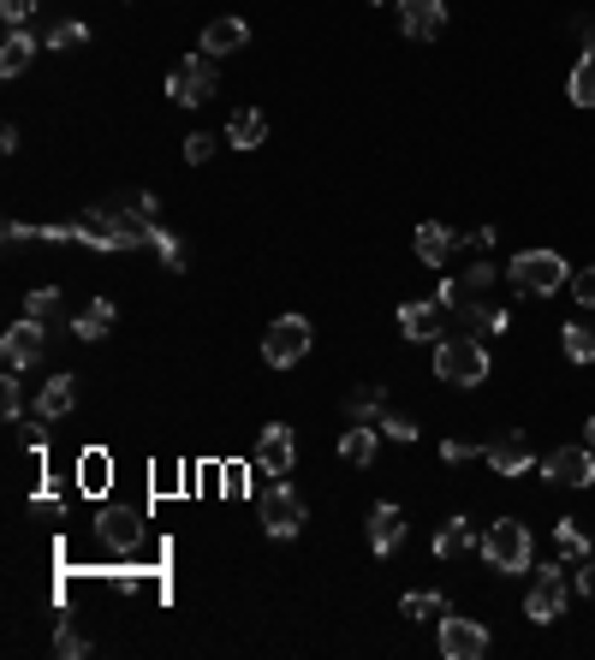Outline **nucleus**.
Segmentation results:
<instances>
[{"label":"nucleus","instance_id":"c85d7f7f","mask_svg":"<svg viewBox=\"0 0 595 660\" xmlns=\"http://www.w3.org/2000/svg\"><path fill=\"white\" fill-rule=\"evenodd\" d=\"M60 310H66V298H60V286H36V292H31V298H24V316H36V321H42V328H48V321H54V316H60Z\"/></svg>","mask_w":595,"mask_h":660},{"label":"nucleus","instance_id":"c03bdc74","mask_svg":"<svg viewBox=\"0 0 595 660\" xmlns=\"http://www.w3.org/2000/svg\"><path fill=\"white\" fill-rule=\"evenodd\" d=\"M572 583H577V595L595 601V565H590V560H577V578H572Z\"/></svg>","mask_w":595,"mask_h":660},{"label":"nucleus","instance_id":"9d476101","mask_svg":"<svg viewBox=\"0 0 595 660\" xmlns=\"http://www.w3.org/2000/svg\"><path fill=\"white\" fill-rule=\"evenodd\" d=\"M542 476L554 488H595V452L590 447H560L554 459L542 464Z\"/></svg>","mask_w":595,"mask_h":660},{"label":"nucleus","instance_id":"58836bf2","mask_svg":"<svg viewBox=\"0 0 595 660\" xmlns=\"http://www.w3.org/2000/svg\"><path fill=\"white\" fill-rule=\"evenodd\" d=\"M251 476H256V464H227L221 488H227V494H251Z\"/></svg>","mask_w":595,"mask_h":660},{"label":"nucleus","instance_id":"5701e85b","mask_svg":"<svg viewBox=\"0 0 595 660\" xmlns=\"http://www.w3.org/2000/svg\"><path fill=\"white\" fill-rule=\"evenodd\" d=\"M263 138H268V120H263L256 108H239V113L227 120V143H232V150H256Z\"/></svg>","mask_w":595,"mask_h":660},{"label":"nucleus","instance_id":"a18cd8bd","mask_svg":"<svg viewBox=\"0 0 595 660\" xmlns=\"http://www.w3.org/2000/svg\"><path fill=\"white\" fill-rule=\"evenodd\" d=\"M471 452H476L471 440H447V447H441V459H447V464H464V459H471Z\"/></svg>","mask_w":595,"mask_h":660},{"label":"nucleus","instance_id":"49530a36","mask_svg":"<svg viewBox=\"0 0 595 660\" xmlns=\"http://www.w3.org/2000/svg\"><path fill=\"white\" fill-rule=\"evenodd\" d=\"M31 239H36V232L24 227V220H7V244H31Z\"/></svg>","mask_w":595,"mask_h":660},{"label":"nucleus","instance_id":"393cba45","mask_svg":"<svg viewBox=\"0 0 595 660\" xmlns=\"http://www.w3.org/2000/svg\"><path fill=\"white\" fill-rule=\"evenodd\" d=\"M108 328H113V304L108 298L84 304V310L71 316V333H78V340H108Z\"/></svg>","mask_w":595,"mask_h":660},{"label":"nucleus","instance_id":"6ab92c4d","mask_svg":"<svg viewBox=\"0 0 595 660\" xmlns=\"http://www.w3.org/2000/svg\"><path fill=\"white\" fill-rule=\"evenodd\" d=\"M101 541H108L113 553H132L137 548V512L108 506V512H101Z\"/></svg>","mask_w":595,"mask_h":660},{"label":"nucleus","instance_id":"2f4dec72","mask_svg":"<svg viewBox=\"0 0 595 660\" xmlns=\"http://www.w3.org/2000/svg\"><path fill=\"white\" fill-rule=\"evenodd\" d=\"M84 42H90V24H84V19H60V24L48 31V48H60V54L84 48Z\"/></svg>","mask_w":595,"mask_h":660},{"label":"nucleus","instance_id":"a878e982","mask_svg":"<svg viewBox=\"0 0 595 660\" xmlns=\"http://www.w3.org/2000/svg\"><path fill=\"white\" fill-rule=\"evenodd\" d=\"M560 351L572 363H595V328L590 321H572V328H560Z\"/></svg>","mask_w":595,"mask_h":660},{"label":"nucleus","instance_id":"72a5a7b5","mask_svg":"<svg viewBox=\"0 0 595 660\" xmlns=\"http://www.w3.org/2000/svg\"><path fill=\"white\" fill-rule=\"evenodd\" d=\"M387 405V387H357L352 399H345V410H352V422H364L370 410H382Z\"/></svg>","mask_w":595,"mask_h":660},{"label":"nucleus","instance_id":"cd10ccee","mask_svg":"<svg viewBox=\"0 0 595 660\" xmlns=\"http://www.w3.org/2000/svg\"><path fill=\"white\" fill-rule=\"evenodd\" d=\"M464 310V328H483V333H506L513 328V316L500 310V304H459Z\"/></svg>","mask_w":595,"mask_h":660},{"label":"nucleus","instance_id":"bb28decb","mask_svg":"<svg viewBox=\"0 0 595 660\" xmlns=\"http://www.w3.org/2000/svg\"><path fill=\"white\" fill-rule=\"evenodd\" d=\"M565 96H572L577 108H595V48L572 66V78H565Z\"/></svg>","mask_w":595,"mask_h":660},{"label":"nucleus","instance_id":"e433bc0d","mask_svg":"<svg viewBox=\"0 0 595 660\" xmlns=\"http://www.w3.org/2000/svg\"><path fill=\"white\" fill-rule=\"evenodd\" d=\"M565 292H572V298L584 304V310H595V262H590V268H577V274H572V286H565Z\"/></svg>","mask_w":595,"mask_h":660},{"label":"nucleus","instance_id":"f704fd0d","mask_svg":"<svg viewBox=\"0 0 595 660\" xmlns=\"http://www.w3.org/2000/svg\"><path fill=\"white\" fill-rule=\"evenodd\" d=\"M0 417L7 422L24 417V381H0Z\"/></svg>","mask_w":595,"mask_h":660},{"label":"nucleus","instance_id":"ddd939ff","mask_svg":"<svg viewBox=\"0 0 595 660\" xmlns=\"http://www.w3.org/2000/svg\"><path fill=\"white\" fill-rule=\"evenodd\" d=\"M399 31L411 42H434L447 31V7L441 0H399Z\"/></svg>","mask_w":595,"mask_h":660},{"label":"nucleus","instance_id":"20e7f679","mask_svg":"<svg viewBox=\"0 0 595 660\" xmlns=\"http://www.w3.org/2000/svg\"><path fill=\"white\" fill-rule=\"evenodd\" d=\"M263 358H268V370H293V363H304V358H310V321H304V316L268 321Z\"/></svg>","mask_w":595,"mask_h":660},{"label":"nucleus","instance_id":"f257e3e1","mask_svg":"<svg viewBox=\"0 0 595 660\" xmlns=\"http://www.w3.org/2000/svg\"><path fill=\"white\" fill-rule=\"evenodd\" d=\"M434 375L453 381V387H483V381H488V345L471 340V333L441 340V345H434Z\"/></svg>","mask_w":595,"mask_h":660},{"label":"nucleus","instance_id":"1a4fd4ad","mask_svg":"<svg viewBox=\"0 0 595 660\" xmlns=\"http://www.w3.org/2000/svg\"><path fill=\"white\" fill-rule=\"evenodd\" d=\"M441 654L447 660H483L488 654V625L483 619H441Z\"/></svg>","mask_w":595,"mask_h":660},{"label":"nucleus","instance_id":"7c9ffc66","mask_svg":"<svg viewBox=\"0 0 595 660\" xmlns=\"http://www.w3.org/2000/svg\"><path fill=\"white\" fill-rule=\"evenodd\" d=\"M78 488L84 494L108 488V452H84V459H78Z\"/></svg>","mask_w":595,"mask_h":660},{"label":"nucleus","instance_id":"ea45409f","mask_svg":"<svg viewBox=\"0 0 595 660\" xmlns=\"http://www.w3.org/2000/svg\"><path fill=\"white\" fill-rule=\"evenodd\" d=\"M382 435H387V440H405V447H411V440H417V422H411V417H382Z\"/></svg>","mask_w":595,"mask_h":660},{"label":"nucleus","instance_id":"c756f323","mask_svg":"<svg viewBox=\"0 0 595 660\" xmlns=\"http://www.w3.org/2000/svg\"><path fill=\"white\" fill-rule=\"evenodd\" d=\"M554 548H560V553H565V560H572V565H577V560H590V536L577 530L572 518H560V524H554Z\"/></svg>","mask_w":595,"mask_h":660},{"label":"nucleus","instance_id":"b1692460","mask_svg":"<svg viewBox=\"0 0 595 660\" xmlns=\"http://www.w3.org/2000/svg\"><path fill=\"white\" fill-rule=\"evenodd\" d=\"M399 613H405V619H417V625H441L453 607H447V595H434V590H411L399 601Z\"/></svg>","mask_w":595,"mask_h":660},{"label":"nucleus","instance_id":"f8f14e48","mask_svg":"<svg viewBox=\"0 0 595 660\" xmlns=\"http://www.w3.org/2000/svg\"><path fill=\"white\" fill-rule=\"evenodd\" d=\"M483 459H488V471H495V476H525L530 471V440L518 429H506V435H495L483 447Z\"/></svg>","mask_w":595,"mask_h":660},{"label":"nucleus","instance_id":"aec40b11","mask_svg":"<svg viewBox=\"0 0 595 660\" xmlns=\"http://www.w3.org/2000/svg\"><path fill=\"white\" fill-rule=\"evenodd\" d=\"M411 244H417V262H429V268H441V262L453 256V232H447L441 220H423Z\"/></svg>","mask_w":595,"mask_h":660},{"label":"nucleus","instance_id":"6e6552de","mask_svg":"<svg viewBox=\"0 0 595 660\" xmlns=\"http://www.w3.org/2000/svg\"><path fill=\"white\" fill-rule=\"evenodd\" d=\"M298 464V440L286 422H268L263 440H256V476H293Z\"/></svg>","mask_w":595,"mask_h":660},{"label":"nucleus","instance_id":"412c9836","mask_svg":"<svg viewBox=\"0 0 595 660\" xmlns=\"http://www.w3.org/2000/svg\"><path fill=\"white\" fill-rule=\"evenodd\" d=\"M375 452H382V435H375L370 422H352V429L340 435V459L345 464H375Z\"/></svg>","mask_w":595,"mask_h":660},{"label":"nucleus","instance_id":"de8ad7c7","mask_svg":"<svg viewBox=\"0 0 595 660\" xmlns=\"http://www.w3.org/2000/svg\"><path fill=\"white\" fill-rule=\"evenodd\" d=\"M584 447H590V452H595V417H590V422H584Z\"/></svg>","mask_w":595,"mask_h":660},{"label":"nucleus","instance_id":"9b49d317","mask_svg":"<svg viewBox=\"0 0 595 660\" xmlns=\"http://www.w3.org/2000/svg\"><path fill=\"white\" fill-rule=\"evenodd\" d=\"M42 321L36 316H24V321H12L7 328V340H0V358H7V370H36V358H42Z\"/></svg>","mask_w":595,"mask_h":660},{"label":"nucleus","instance_id":"f03ea898","mask_svg":"<svg viewBox=\"0 0 595 660\" xmlns=\"http://www.w3.org/2000/svg\"><path fill=\"white\" fill-rule=\"evenodd\" d=\"M506 274H513V286L530 292V298H554L560 286H572V268L560 262V251H518Z\"/></svg>","mask_w":595,"mask_h":660},{"label":"nucleus","instance_id":"0eeeda50","mask_svg":"<svg viewBox=\"0 0 595 660\" xmlns=\"http://www.w3.org/2000/svg\"><path fill=\"white\" fill-rule=\"evenodd\" d=\"M263 530L274 541H293L304 530V494L293 488V482H274V494L263 501Z\"/></svg>","mask_w":595,"mask_h":660},{"label":"nucleus","instance_id":"79ce46f5","mask_svg":"<svg viewBox=\"0 0 595 660\" xmlns=\"http://www.w3.org/2000/svg\"><path fill=\"white\" fill-rule=\"evenodd\" d=\"M495 286V268L488 262H471V274H464V292H488Z\"/></svg>","mask_w":595,"mask_h":660},{"label":"nucleus","instance_id":"37998d69","mask_svg":"<svg viewBox=\"0 0 595 660\" xmlns=\"http://www.w3.org/2000/svg\"><path fill=\"white\" fill-rule=\"evenodd\" d=\"M31 512L42 524H60V501H54V494H42V501H31Z\"/></svg>","mask_w":595,"mask_h":660},{"label":"nucleus","instance_id":"423d86ee","mask_svg":"<svg viewBox=\"0 0 595 660\" xmlns=\"http://www.w3.org/2000/svg\"><path fill=\"white\" fill-rule=\"evenodd\" d=\"M167 96L179 101V108H202V101L214 96V54H191V61H179L167 72Z\"/></svg>","mask_w":595,"mask_h":660},{"label":"nucleus","instance_id":"473e14b6","mask_svg":"<svg viewBox=\"0 0 595 660\" xmlns=\"http://www.w3.org/2000/svg\"><path fill=\"white\" fill-rule=\"evenodd\" d=\"M150 251H155V256H162V262H167V268H173V274H179V268H185V251H179V239H173V232H167V227H155V232H150Z\"/></svg>","mask_w":595,"mask_h":660},{"label":"nucleus","instance_id":"a19ab883","mask_svg":"<svg viewBox=\"0 0 595 660\" xmlns=\"http://www.w3.org/2000/svg\"><path fill=\"white\" fill-rule=\"evenodd\" d=\"M31 12H36V0H0V19H7L12 31H19V24L31 19Z\"/></svg>","mask_w":595,"mask_h":660},{"label":"nucleus","instance_id":"4468645a","mask_svg":"<svg viewBox=\"0 0 595 660\" xmlns=\"http://www.w3.org/2000/svg\"><path fill=\"white\" fill-rule=\"evenodd\" d=\"M441 316H447L441 298H411L399 304V333L405 340H441Z\"/></svg>","mask_w":595,"mask_h":660},{"label":"nucleus","instance_id":"4be33fe9","mask_svg":"<svg viewBox=\"0 0 595 660\" xmlns=\"http://www.w3.org/2000/svg\"><path fill=\"white\" fill-rule=\"evenodd\" d=\"M36 61V36L24 31H7V42H0V78H24V66Z\"/></svg>","mask_w":595,"mask_h":660},{"label":"nucleus","instance_id":"a211bd4d","mask_svg":"<svg viewBox=\"0 0 595 660\" xmlns=\"http://www.w3.org/2000/svg\"><path fill=\"white\" fill-rule=\"evenodd\" d=\"M244 42H251V24H244V19H214L209 31H202V54L221 61V54H239Z\"/></svg>","mask_w":595,"mask_h":660},{"label":"nucleus","instance_id":"4c0bfd02","mask_svg":"<svg viewBox=\"0 0 595 660\" xmlns=\"http://www.w3.org/2000/svg\"><path fill=\"white\" fill-rule=\"evenodd\" d=\"M214 143H221V138H209V131H191V138H185V161H191V167H202V161L214 155Z\"/></svg>","mask_w":595,"mask_h":660},{"label":"nucleus","instance_id":"c9c22d12","mask_svg":"<svg viewBox=\"0 0 595 660\" xmlns=\"http://www.w3.org/2000/svg\"><path fill=\"white\" fill-rule=\"evenodd\" d=\"M84 649H90V642H84V630H78V625H60V630H54V654L78 660Z\"/></svg>","mask_w":595,"mask_h":660},{"label":"nucleus","instance_id":"f3484780","mask_svg":"<svg viewBox=\"0 0 595 660\" xmlns=\"http://www.w3.org/2000/svg\"><path fill=\"white\" fill-rule=\"evenodd\" d=\"M471 553H483V536L471 530L464 518H453V524H441V536H434V560H471Z\"/></svg>","mask_w":595,"mask_h":660},{"label":"nucleus","instance_id":"39448f33","mask_svg":"<svg viewBox=\"0 0 595 660\" xmlns=\"http://www.w3.org/2000/svg\"><path fill=\"white\" fill-rule=\"evenodd\" d=\"M565 607H572V583H565V571L560 565L536 571V583L525 595V619L530 625H554V619H565Z\"/></svg>","mask_w":595,"mask_h":660},{"label":"nucleus","instance_id":"dca6fc26","mask_svg":"<svg viewBox=\"0 0 595 660\" xmlns=\"http://www.w3.org/2000/svg\"><path fill=\"white\" fill-rule=\"evenodd\" d=\"M71 405H78V381H71V375L42 381V393H36V422H60V417H71Z\"/></svg>","mask_w":595,"mask_h":660},{"label":"nucleus","instance_id":"2eb2a0df","mask_svg":"<svg viewBox=\"0 0 595 660\" xmlns=\"http://www.w3.org/2000/svg\"><path fill=\"white\" fill-rule=\"evenodd\" d=\"M399 541H405V512L394 501H382V506L370 512V553H382V560H387Z\"/></svg>","mask_w":595,"mask_h":660},{"label":"nucleus","instance_id":"7ed1b4c3","mask_svg":"<svg viewBox=\"0 0 595 660\" xmlns=\"http://www.w3.org/2000/svg\"><path fill=\"white\" fill-rule=\"evenodd\" d=\"M530 530L518 518H500V524H488L483 530V560L495 565V571H530Z\"/></svg>","mask_w":595,"mask_h":660}]
</instances>
